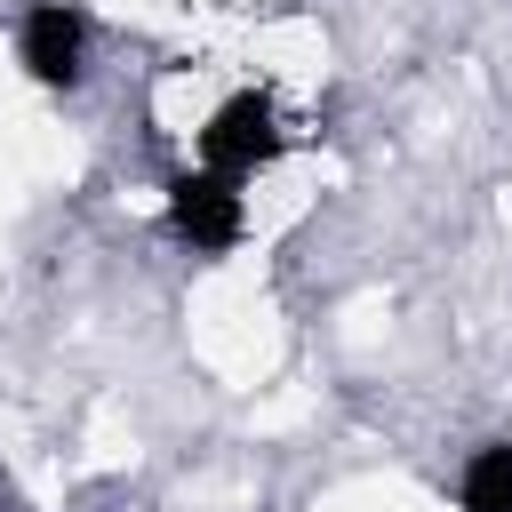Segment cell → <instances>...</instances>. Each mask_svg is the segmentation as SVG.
Masks as SVG:
<instances>
[{"instance_id": "3", "label": "cell", "mask_w": 512, "mask_h": 512, "mask_svg": "<svg viewBox=\"0 0 512 512\" xmlns=\"http://www.w3.org/2000/svg\"><path fill=\"white\" fill-rule=\"evenodd\" d=\"M80 40H88V24H80L64 0H40V8L24 16V72H32L40 88H72V80H80Z\"/></svg>"}, {"instance_id": "4", "label": "cell", "mask_w": 512, "mask_h": 512, "mask_svg": "<svg viewBox=\"0 0 512 512\" xmlns=\"http://www.w3.org/2000/svg\"><path fill=\"white\" fill-rule=\"evenodd\" d=\"M464 512H512V448H480L464 464Z\"/></svg>"}, {"instance_id": "1", "label": "cell", "mask_w": 512, "mask_h": 512, "mask_svg": "<svg viewBox=\"0 0 512 512\" xmlns=\"http://www.w3.org/2000/svg\"><path fill=\"white\" fill-rule=\"evenodd\" d=\"M200 152H208V168H216V176H248V168H264V160L280 152V128H272V96L240 88L232 104H216V120L200 128Z\"/></svg>"}, {"instance_id": "2", "label": "cell", "mask_w": 512, "mask_h": 512, "mask_svg": "<svg viewBox=\"0 0 512 512\" xmlns=\"http://www.w3.org/2000/svg\"><path fill=\"white\" fill-rule=\"evenodd\" d=\"M168 224H176L192 248H232V240H240V192H232V176H216V168L176 176V184H168Z\"/></svg>"}]
</instances>
